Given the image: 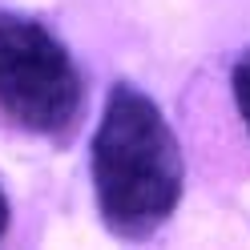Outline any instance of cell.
<instances>
[{
  "instance_id": "cell-1",
  "label": "cell",
  "mask_w": 250,
  "mask_h": 250,
  "mask_svg": "<svg viewBox=\"0 0 250 250\" xmlns=\"http://www.w3.org/2000/svg\"><path fill=\"white\" fill-rule=\"evenodd\" d=\"M93 194L105 230L121 242L153 238L182 198L178 137L142 89L117 81L93 133Z\"/></svg>"
},
{
  "instance_id": "cell-2",
  "label": "cell",
  "mask_w": 250,
  "mask_h": 250,
  "mask_svg": "<svg viewBox=\"0 0 250 250\" xmlns=\"http://www.w3.org/2000/svg\"><path fill=\"white\" fill-rule=\"evenodd\" d=\"M85 85L69 49L41 21L0 12V113L37 137H69Z\"/></svg>"
},
{
  "instance_id": "cell-3",
  "label": "cell",
  "mask_w": 250,
  "mask_h": 250,
  "mask_svg": "<svg viewBox=\"0 0 250 250\" xmlns=\"http://www.w3.org/2000/svg\"><path fill=\"white\" fill-rule=\"evenodd\" d=\"M234 101H238V113H242V121H246V129H250V53L234 65Z\"/></svg>"
},
{
  "instance_id": "cell-4",
  "label": "cell",
  "mask_w": 250,
  "mask_h": 250,
  "mask_svg": "<svg viewBox=\"0 0 250 250\" xmlns=\"http://www.w3.org/2000/svg\"><path fill=\"white\" fill-rule=\"evenodd\" d=\"M8 234V198H4V190H0V238Z\"/></svg>"
}]
</instances>
